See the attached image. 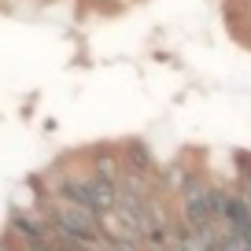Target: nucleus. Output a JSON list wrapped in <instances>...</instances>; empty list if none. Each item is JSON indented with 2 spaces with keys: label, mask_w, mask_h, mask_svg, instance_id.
<instances>
[{
  "label": "nucleus",
  "mask_w": 251,
  "mask_h": 251,
  "mask_svg": "<svg viewBox=\"0 0 251 251\" xmlns=\"http://www.w3.org/2000/svg\"><path fill=\"white\" fill-rule=\"evenodd\" d=\"M48 218H52L63 233H71L74 240H81L85 248H96V251H100L103 233H100V214H96V211L78 207V203H52Z\"/></svg>",
  "instance_id": "1"
},
{
  "label": "nucleus",
  "mask_w": 251,
  "mask_h": 251,
  "mask_svg": "<svg viewBox=\"0 0 251 251\" xmlns=\"http://www.w3.org/2000/svg\"><path fill=\"white\" fill-rule=\"evenodd\" d=\"M100 251H137V248H133L129 240H103Z\"/></svg>",
  "instance_id": "2"
}]
</instances>
